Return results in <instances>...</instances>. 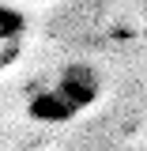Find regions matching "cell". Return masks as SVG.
<instances>
[{
	"label": "cell",
	"instance_id": "1",
	"mask_svg": "<svg viewBox=\"0 0 147 151\" xmlns=\"http://www.w3.org/2000/svg\"><path fill=\"white\" fill-rule=\"evenodd\" d=\"M53 87L64 94V98H68V106L79 113V110H87V106H94V102H98V94H102V76L94 72L91 64L75 60V64H68L64 72L57 76Z\"/></svg>",
	"mask_w": 147,
	"mask_h": 151
},
{
	"label": "cell",
	"instance_id": "2",
	"mask_svg": "<svg viewBox=\"0 0 147 151\" xmlns=\"http://www.w3.org/2000/svg\"><path fill=\"white\" fill-rule=\"evenodd\" d=\"M27 113L34 117V121H45V125H60V121H72L75 110L68 106V98L57 91V87H49V91H38L30 102H27Z\"/></svg>",
	"mask_w": 147,
	"mask_h": 151
},
{
	"label": "cell",
	"instance_id": "3",
	"mask_svg": "<svg viewBox=\"0 0 147 151\" xmlns=\"http://www.w3.org/2000/svg\"><path fill=\"white\" fill-rule=\"evenodd\" d=\"M23 34H27V15L19 8L0 4V42H23Z\"/></svg>",
	"mask_w": 147,
	"mask_h": 151
},
{
	"label": "cell",
	"instance_id": "4",
	"mask_svg": "<svg viewBox=\"0 0 147 151\" xmlns=\"http://www.w3.org/2000/svg\"><path fill=\"white\" fill-rule=\"evenodd\" d=\"M143 12H147V4H143Z\"/></svg>",
	"mask_w": 147,
	"mask_h": 151
}]
</instances>
